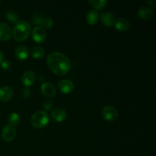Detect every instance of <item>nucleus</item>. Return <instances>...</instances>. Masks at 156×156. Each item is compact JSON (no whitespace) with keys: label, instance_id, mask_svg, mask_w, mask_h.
I'll use <instances>...</instances> for the list:
<instances>
[{"label":"nucleus","instance_id":"nucleus-1","mask_svg":"<svg viewBox=\"0 0 156 156\" xmlns=\"http://www.w3.org/2000/svg\"><path fill=\"white\" fill-rule=\"evenodd\" d=\"M47 63L50 69L58 76H64L71 68V62L69 57L60 52L50 53L47 57Z\"/></svg>","mask_w":156,"mask_h":156},{"label":"nucleus","instance_id":"nucleus-2","mask_svg":"<svg viewBox=\"0 0 156 156\" xmlns=\"http://www.w3.org/2000/svg\"><path fill=\"white\" fill-rule=\"evenodd\" d=\"M31 31L30 24L26 21H18L15 24L12 35L15 41H22L27 39Z\"/></svg>","mask_w":156,"mask_h":156},{"label":"nucleus","instance_id":"nucleus-3","mask_svg":"<svg viewBox=\"0 0 156 156\" xmlns=\"http://www.w3.org/2000/svg\"><path fill=\"white\" fill-rule=\"evenodd\" d=\"M50 122V118L47 112L38 111L32 114L30 117V123L36 128H44Z\"/></svg>","mask_w":156,"mask_h":156},{"label":"nucleus","instance_id":"nucleus-4","mask_svg":"<svg viewBox=\"0 0 156 156\" xmlns=\"http://www.w3.org/2000/svg\"><path fill=\"white\" fill-rule=\"evenodd\" d=\"M102 117L107 121H114L118 117V111L114 107L111 105L105 106L101 110Z\"/></svg>","mask_w":156,"mask_h":156},{"label":"nucleus","instance_id":"nucleus-5","mask_svg":"<svg viewBox=\"0 0 156 156\" xmlns=\"http://www.w3.org/2000/svg\"><path fill=\"white\" fill-rule=\"evenodd\" d=\"M2 138L6 142H11L16 136V129L10 124L5 125L2 129Z\"/></svg>","mask_w":156,"mask_h":156},{"label":"nucleus","instance_id":"nucleus-6","mask_svg":"<svg viewBox=\"0 0 156 156\" xmlns=\"http://www.w3.org/2000/svg\"><path fill=\"white\" fill-rule=\"evenodd\" d=\"M32 38L37 43H42L47 38V32L45 29L43 28L41 26H36L32 30L31 32Z\"/></svg>","mask_w":156,"mask_h":156},{"label":"nucleus","instance_id":"nucleus-7","mask_svg":"<svg viewBox=\"0 0 156 156\" xmlns=\"http://www.w3.org/2000/svg\"><path fill=\"white\" fill-rule=\"evenodd\" d=\"M58 88L63 94H69L74 89V84L69 79H62L58 83Z\"/></svg>","mask_w":156,"mask_h":156},{"label":"nucleus","instance_id":"nucleus-8","mask_svg":"<svg viewBox=\"0 0 156 156\" xmlns=\"http://www.w3.org/2000/svg\"><path fill=\"white\" fill-rule=\"evenodd\" d=\"M114 27L119 31H127L130 28V23L126 18L120 17L114 20Z\"/></svg>","mask_w":156,"mask_h":156},{"label":"nucleus","instance_id":"nucleus-9","mask_svg":"<svg viewBox=\"0 0 156 156\" xmlns=\"http://www.w3.org/2000/svg\"><path fill=\"white\" fill-rule=\"evenodd\" d=\"M41 91L43 94L47 98H53L56 95V90L54 85L50 82H44L41 85Z\"/></svg>","mask_w":156,"mask_h":156},{"label":"nucleus","instance_id":"nucleus-10","mask_svg":"<svg viewBox=\"0 0 156 156\" xmlns=\"http://www.w3.org/2000/svg\"><path fill=\"white\" fill-rule=\"evenodd\" d=\"M35 79H36L35 73L31 70H27L21 76V82L27 88L33 85L34 82H35Z\"/></svg>","mask_w":156,"mask_h":156},{"label":"nucleus","instance_id":"nucleus-11","mask_svg":"<svg viewBox=\"0 0 156 156\" xmlns=\"http://www.w3.org/2000/svg\"><path fill=\"white\" fill-rule=\"evenodd\" d=\"M12 30L10 26L3 22H0V41H8L11 38Z\"/></svg>","mask_w":156,"mask_h":156},{"label":"nucleus","instance_id":"nucleus-12","mask_svg":"<svg viewBox=\"0 0 156 156\" xmlns=\"http://www.w3.org/2000/svg\"><path fill=\"white\" fill-rule=\"evenodd\" d=\"M14 95V91L11 87L3 86L0 88V101H8L11 100Z\"/></svg>","mask_w":156,"mask_h":156},{"label":"nucleus","instance_id":"nucleus-13","mask_svg":"<svg viewBox=\"0 0 156 156\" xmlns=\"http://www.w3.org/2000/svg\"><path fill=\"white\" fill-rule=\"evenodd\" d=\"M51 117L56 122H62L66 120L67 117L66 111L64 109L60 108H55L51 112Z\"/></svg>","mask_w":156,"mask_h":156},{"label":"nucleus","instance_id":"nucleus-14","mask_svg":"<svg viewBox=\"0 0 156 156\" xmlns=\"http://www.w3.org/2000/svg\"><path fill=\"white\" fill-rule=\"evenodd\" d=\"M29 50L26 46L20 45L15 50V56L19 60H24L28 57Z\"/></svg>","mask_w":156,"mask_h":156},{"label":"nucleus","instance_id":"nucleus-15","mask_svg":"<svg viewBox=\"0 0 156 156\" xmlns=\"http://www.w3.org/2000/svg\"><path fill=\"white\" fill-rule=\"evenodd\" d=\"M137 15L139 18L143 20H149L153 15V10L150 7L143 6L139 9L137 12Z\"/></svg>","mask_w":156,"mask_h":156},{"label":"nucleus","instance_id":"nucleus-16","mask_svg":"<svg viewBox=\"0 0 156 156\" xmlns=\"http://www.w3.org/2000/svg\"><path fill=\"white\" fill-rule=\"evenodd\" d=\"M101 20L102 24L107 27L112 26L114 23V16L111 12H103L101 15Z\"/></svg>","mask_w":156,"mask_h":156},{"label":"nucleus","instance_id":"nucleus-17","mask_svg":"<svg viewBox=\"0 0 156 156\" xmlns=\"http://www.w3.org/2000/svg\"><path fill=\"white\" fill-rule=\"evenodd\" d=\"M99 18H100V15L97 10H91L87 14L86 21L88 24L94 25L98 21Z\"/></svg>","mask_w":156,"mask_h":156},{"label":"nucleus","instance_id":"nucleus-18","mask_svg":"<svg viewBox=\"0 0 156 156\" xmlns=\"http://www.w3.org/2000/svg\"><path fill=\"white\" fill-rule=\"evenodd\" d=\"M30 53H31L32 57L35 58V59H41L45 55V50L42 47L35 46L31 49Z\"/></svg>","mask_w":156,"mask_h":156},{"label":"nucleus","instance_id":"nucleus-19","mask_svg":"<svg viewBox=\"0 0 156 156\" xmlns=\"http://www.w3.org/2000/svg\"><path fill=\"white\" fill-rule=\"evenodd\" d=\"M5 17L6 18H7L8 21H11V22L12 23H15V24L18 22V19H19V18H18V15L17 14V12H15V11L12 10V9L8 10L7 12H6Z\"/></svg>","mask_w":156,"mask_h":156},{"label":"nucleus","instance_id":"nucleus-20","mask_svg":"<svg viewBox=\"0 0 156 156\" xmlns=\"http://www.w3.org/2000/svg\"><path fill=\"white\" fill-rule=\"evenodd\" d=\"M8 120L9 122V124L15 126L20 123V121H21V117H20V115L18 113L14 112L9 114V117H8Z\"/></svg>","mask_w":156,"mask_h":156},{"label":"nucleus","instance_id":"nucleus-21","mask_svg":"<svg viewBox=\"0 0 156 156\" xmlns=\"http://www.w3.org/2000/svg\"><path fill=\"white\" fill-rule=\"evenodd\" d=\"M88 2L98 10H101L107 5L106 0H89Z\"/></svg>","mask_w":156,"mask_h":156},{"label":"nucleus","instance_id":"nucleus-22","mask_svg":"<svg viewBox=\"0 0 156 156\" xmlns=\"http://www.w3.org/2000/svg\"><path fill=\"white\" fill-rule=\"evenodd\" d=\"M53 26V21L51 18L50 17H47V18H44L42 20V22L41 24V27L43 28H51Z\"/></svg>","mask_w":156,"mask_h":156},{"label":"nucleus","instance_id":"nucleus-23","mask_svg":"<svg viewBox=\"0 0 156 156\" xmlns=\"http://www.w3.org/2000/svg\"><path fill=\"white\" fill-rule=\"evenodd\" d=\"M44 18L43 17V15L40 12H37L34 15L33 18H32V21L35 24H37V25H41V22H42V20Z\"/></svg>","mask_w":156,"mask_h":156},{"label":"nucleus","instance_id":"nucleus-24","mask_svg":"<svg viewBox=\"0 0 156 156\" xmlns=\"http://www.w3.org/2000/svg\"><path fill=\"white\" fill-rule=\"evenodd\" d=\"M53 101H52L50 99H46V100H44V101H43L42 107L44 110H46V111H49V110L51 109L52 107H53Z\"/></svg>","mask_w":156,"mask_h":156},{"label":"nucleus","instance_id":"nucleus-25","mask_svg":"<svg viewBox=\"0 0 156 156\" xmlns=\"http://www.w3.org/2000/svg\"><path fill=\"white\" fill-rule=\"evenodd\" d=\"M21 95H22L23 98H29L30 96V89H29L28 88H27V87H24V88H22V90H21Z\"/></svg>","mask_w":156,"mask_h":156},{"label":"nucleus","instance_id":"nucleus-26","mask_svg":"<svg viewBox=\"0 0 156 156\" xmlns=\"http://www.w3.org/2000/svg\"><path fill=\"white\" fill-rule=\"evenodd\" d=\"M1 67L3 69H9L11 67V63L9 62V60H3L1 62Z\"/></svg>","mask_w":156,"mask_h":156},{"label":"nucleus","instance_id":"nucleus-27","mask_svg":"<svg viewBox=\"0 0 156 156\" xmlns=\"http://www.w3.org/2000/svg\"><path fill=\"white\" fill-rule=\"evenodd\" d=\"M146 3H147V4H149V5H152V6H154V5H155V0H150V1L146 2Z\"/></svg>","mask_w":156,"mask_h":156},{"label":"nucleus","instance_id":"nucleus-28","mask_svg":"<svg viewBox=\"0 0 156 156\" xmlns=\"http://www.w3.org/2000/svg\"><path fill=\"white\" fill-rule=\"evenodd\" d=\"M3 59H4V56H3V53L1 50H0V64L3 61Z\"/></svg>","mask_w":156,"mask_h":156},{"label":"nucleus","instance_id":"nucleus-29","mask_svg":"<svg viewBox=\"0 0 156 156\" xmlns=\"http://www.w3.org/2000/svg\"><path fill=\"white\" fill-rule=\"evenodd\" d=\"M0 4H1V1H0Z\"/></svg>","mask_w":156,"mask_h":156}]
</instances>
